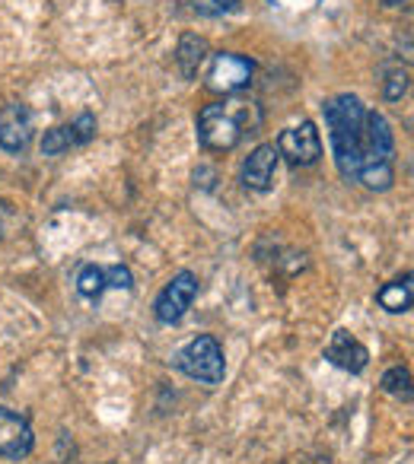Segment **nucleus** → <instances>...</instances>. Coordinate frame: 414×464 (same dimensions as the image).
<instances>
[{"label":"nucleus","instance_id":"obj_1","mask_svg":"<svg viewBox=\"0 0 414 464\" xmlns=\"http://www.w3.org/2000/svg\"><path fill=\"white\" fill-rule=\"evenodd\" d=\"M325 111V128H329L331 153H335V166L344 181H357V172L363 166V121H367V105L350 92L331 96L322 105Z\"/></svg>","mask_w":414,"mask_h":464},{"label":"nucleus","instance_id":"obj_6","mask_svg":"<svg viewBox=\"0 0 414 464\" xmlns=\"http://www.w3.org/2000/svg\"><path fill=\"white\" fill-rule=\"evenodd\" d=\"M278 156H284L291 166H316L319 156H322V137H319L316 124L303 121L297 128H287L284 134L278 137Z\"/></svg>","mask_w":414,"mask_h":464},{"label":"nucleus","instance_id":"obj_5","mask_svg":"<svg viewBox=\"0 0 414 464\" xmlns=\"http://www.w3.org/2000/svg\"><path fill=\"white\" fill-rule=\"evenodd\" d=\"M194 296H198V277L192 271H179L166 286L163 293L156 296L153 303V315L160 324H175L185 318V312L192 309Z\"/></svg>","mask_w":414,"mask_h":464},{"label":"nucleus","instance_id":"obj_2","mask_svg":"<svg viewBox=\"0 0 414 464\" xmlns=\"http://www.w3.org/2000/svg\"><path fill=\"white\" fill-rule=\"evenodd\" d=\"M261 124V111L252 99H227V102H211L198 115V140L204 150L227 153L246 134H255Z\"/></svg>","mask_w":414,"mask_h":464},{"label":"nucleus","instance_id":"obj_7","mask_svg":"<svg viewBox=\"0 0 414 464\" xmlns=\"http://www.w3.org/2000/svg\"><path fill=\"white\" fill-rule=\"evenodd\" d=\"M33 140V111L23 102L0 105V150L4 153H23Z\"/></svg>","mask_w":414,"mask_h":464},{"label":"nucleus","instance_id":"obj_3","mask_svg":"<svg viewBox=\"0 0 414 464\" xmlns=\"http://www.w3.org/2000/svg\"><path fill=\"white\" fill-rule=\"evenodd\" d=\"M172 366L179 369V372H185L188 379L204 382V385H221L223 375H227L223 350H221V343H217V337H211V334H201V337H194L192 343H185V347L175 353Z\"/></svg>","mask_w":414,"mask_h":464},{"label":"nucleus","instance_id":"obj_11","mask_svg":"<svg viewBox=\"0 0 414 464\" xmlns=\"http://www.w3.org/2000/svg\"><path fill=\"white\" fill-rule=\"evenodd\" d=\"M325 360L335 362L344 372H363L370 362V350L354 334H348V331H335L331 343L325 347Z\"/></svg>","mask_w":414,"mask_h":464},{"label":"nucleus","instance_id":"obj_19","mask_svg":"<svg viewBox=\"0 0 414 464\" xmlns=\"http://www.w3.org/2000/svg\"><path fill=\"white\" fill-rule=\"evenodd\" d=\"M382 4H386V7H405L408 0H382Z\"/></svg>","mask_w":414,"mask_h":464},{"label":"nucleus","instance_id":"obj_15","mask_svg":"<svg viewBox=\"0 0 414 464\" xmlns=\"http://www.w3.org/2000/svg\"><path fill=\"white\" fill-rule=\"evenodd\" d=\"M77 290L84 293L86 299L103 296V290H105V271H103V267H96V265L84 267V271H80V277H77Z\"/></svg>","mask_w":414,"mask_h":464},{"label":"nucleus","instance_id":"obj_18","mask_svg":"<svg viewBox=\"0 0 414 464\" xmlns=\"http://www.w3.org/2000/svg\"><path fill=\"white\" fill-rule=\"evenodd\" d=\"M105 286H112V290H131V286H134V277H131L128 267L115 265L105 271Z\"/></svg>","mask_w":414,"mask_h":464},{"label":"nucleus","instance_id":"obj_4","mask_svg":"<svg viewBox=\"0 0 414 464\" xmlns=\"http://www.w3.org/2000/svg\"><path fill=\"white\" fill-rule=\"evenodd\" d=\"M252 73L255 64L252 58L246 54H236V52H221L211 58V67H207V90L223 92V96H233V92L246 90L252 83Z\"/></svg>","mask_w":414,"mask_h":464},{"label":"nucleus","instance_id":"obj_12","mask_svg":"<svg viewBox=\"0 0 414 464\" xmlns=\"http://www.w3.org/2000/svg\"><path fill=\"white\" fill-rule=\"evenodd\" d=\"M204 58H207V42L201 39V35H194V33L182 35L179 48H175V64H179L182 77H185V80L198 77V71H201V64H204Z\"/></svg>","mask_w":414,"mask_h":464},{"label":"nucleus","instance_id":"obj_10","mask_svg":"<svg viewBox=\"0 0 414 464\" xmlns=\"http://www.w3.org/2000/svg\"><path fill=\"white\" fill-rule=\"evenodd\" d=\"M278 147L274 143H261L249 153V160L242 162V185L249 191H268L274 185V172H278Z\"/></svg>","mask_w":414,"mask_h":464},{"label":"nucleus","instance_id":"obj_14","mask_svg":"<svg viewBox=\"0 0 414 464\" xmlns=\"http://www.w3.org/2000/svg\"><path fill=\"white\" fill-rule=\"evenodd\" d=\"M382 392L395 394V398H411V372L405 366H392L382 375Z\"/></svg>","mask_w":414,"mask_h":464},{"label":"nucleus","instance_id":"obj_9","mask_svg":"<svg viewBox=\"0 0 414 464\" xmlns=\"http://www.w3.org/2000/svg\"><path fill=\"white\" fill-rule=\"evenodd\" d=\"M35 445V432L23 413L0 407V455L4 458H26Z\"/></svg>","mask_w":414,"mask_h":464},{"label":"nucleus","instance_id":"obj_13","mask_svg":"<svg viewBox=\"0 0 414 464\" xmlns=\"http://www.w3.org/2000/svg\"><path fill=\"white\" fill-rule=\"evenodd\" d=\"M376 299H380L382 309L392 312V315H399V312H408V309H411V299H414L411 274H401V277L389 280V284L382 286L380 293H376Z\"/></svg>","mask_w":414,"mask_h":464},{"label":"nucleus","instance_id":"obj_8","mask_svg":"<svg viewBox=\"0 0 414 464\" xmlns=\"http://www.w3.org/2000/svg\"><path fill=\"white\" fill-rule=\"evenodd\" d=\"M96 137V118L90 111H84L80 118H74L71 124H58V128L45 130L42 137V153L45 156H61L74 147H84Z\"/></svg>","mask_w":414,"mask_h":464},{"label":"nucleus","instance_id":"obj_17","mask_svg":"<svg viewBox=\"0 0 414 464\" xmlns=\"http://www.w3.org/2000/svg\"><path fill=\"white\" fill-rule=\"evenodd\" d=\"M188 4H192V10L198 16H223V14H230L240 0H188Z\"/></svg>","mask_w":414,"mask_h":464},{"label":"nucleus","instance_id":"obj_16","mask_svg":"<svg viewBox=\"0 0 414 464\" xmlns=\"http://www.w3.org/2000/svg\"><path fill=\"white\" fill-rule=\"evenodd\" d=\"M408 92V71H401V67H395V71L386 73V86H382V96L389 99V102H399L401 96Z\"/></svg>","mask_w":414,"mask_h":464}]
</instances>
